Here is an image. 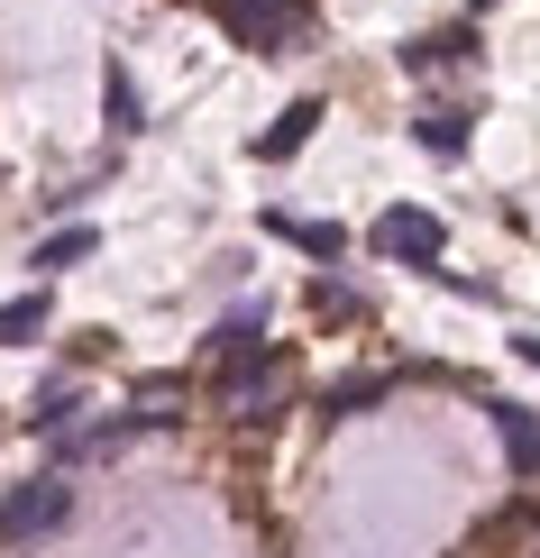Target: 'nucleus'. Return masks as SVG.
Wrapping results in <instances>:
<instances>
[{
	"instance_id": "20e7f679",
	"label": "nucleus",
	"mask_w": 540,
	"mask_h": 558,
	"mask_svg": "<svg viewBox=\"0 0 540 558\" xmlns=\"http://www.w3.org/2000/svg\"><path fill=\"white\" fill-rule=\"evenodd\" d=\"M266 229H275V239H293L302 257H339V247H348V229H339V220H293V211H266Z\"/></svg>"
},
{
	"instance_id": "9d476101",
	"label": "nucleus",
	"mask_w": 540,
	"mask_h": 558,
	"mask_svg": "<svg viewBox=\"0 0 540 558\" xmlns=\"http://www.w3.org/2000/svg\"><path fill=\"white\" fill-rule=\"evenodd\" d=\"M385 393H394V376H348V385H331L321 412H367V403H385Z\"/></svg>"
},
{
	"instance_id": "0eeeda50",
	"label": "nucleus",
	"mask_w": 540,
	"mask_h": 558,
	"mask_svg": "<svg viewBox=\"0 0 540 558\" xmlns=\"http://www.w3.org/2000/svg\"><path fill=\"white\" fill-rule=\"evenodd\" d=\"M467 56H477V37H467V28H431V37H412V46H404L412 74H431V64H467Z\"/></svg>"
},
{
	"instance_id": "f257e3e1",
	"label": "nucleus",
	"mask_w": 540,
	"mask_h": 558,
	"mask_svg": "<svg viewBox=\"0 0 540 558\" xmlns=\"http://www.w3.org/2000/svg\"><path fill=\"white\" fill-rule=\"evenodd\" d=\"M64 513H74V485L64 476H28L0 495V541H37V531H56Z\"/></svg>"
},
{
	"instance_id": "6e6552de",
	"label": "nucleus",
	"mask_w": 540,
	"mask_h": 558,
	"mask_svg": "<svg viewBox=\"0 0 540 558\" xmlns=\"http://www.w3.org/2000/svg\"><path fill=\"white\" fill-rule=\"evenodd\" d=\"M101 110H110V129H147V101H137V83H129V64H110V74H101Z\"/></svg>"
},
{
	"instance_id": "9b49d317",
	"label": "nucleus",
	"mask_w": 540,
	"mask_h": 558,
	"mask_svg": "<svg viewBox=\"0 0 540 558\" xmlns=\"http://www.w3.org/2000/svg\"><path fill=\"white\" fill-rule=\"evenodd\" d=\"M46 330V293H19V302H0V339H37Z\"/></svg>"
},
{
	"instance_id": "423d86ee",
	"label": "nucleus",
	"mask_w": 540,
	"mask_h": 558,
	"mask_svg": "<svg viewBox=\"0 0 540 558\" xmlns=\"http://www.w3.org/2000/svg\"><path fill=\"white\" fill-rule=\"evenodd\" d=\"M312 129H321V101H293L285 120H275L266 137H256V156H266V166H285V156H293V147H302V137H312Z\"/></svg>"
},
{
	"instance_id": "4468645a",
	"label": "nucleus",
	"mask_w": 540,
	"mask_h": 558,
	"mask_svg": "<svg viewBox=\"0 0 540 558\" xmlns=\"http://www.w3.org/2000/svg\"><path fill=\"white\" fill-rule=\"evenodd\" d=\"M477 10H485V0H477Z\"/></svg>"
},
{
	"instance_id": "ddd939ff",
	"label": "nucleus",
	"mask_w": 540,
	"mask_h": 558,
	"mask_svg": "<svg viewBox=\"0 0 540 558\" xmlns=\"http://www.w3.org/2000/svg\"><path fill=\"white\" fill-rule=\"evenodd\" d=\"M513 348H523V357H531V366H540V339H513Z\"/></svg>"
},
{
	"instance_id": "1a4fd4ad",
	"label": "nucleus",
	"mask_w": 540,
	"mask_h": 558,
	"mask_svg": "<svg viewBox=\"0 0 540 558\" xmlns=\"http://www.w3.org/2000/svg\"><path fill=\"white\" fill-rule=\"evenodd\" d=\"M92 247H101V239L74 220V229H56V239H37V257H28V266H37V275H64V266H83Z\"/></svg>"
},
{
	"instance_id": "f8f14e48",
	"label": "nucleus",
	"mask_w": 540,
	"mask_h": 558,
	"mask_svg": "<svg viewBox=\"0 0 540 558\" xmlns=\"http://www.w3.org/2000/svg\"><path fill=\"white\" fill-rule=\"evenodd\" d=\"M28 422H37V430H64V422H74V385H46V393H37V412H28Z\"/></svg>"
},
{
	"instance_id": "f03ea898",
	"label": "nucleus",
	"mask_w": 540,
	"mask_h": 558,
	"mask_svg": "<svg viewBox=\"0 0 540 558\" xmlns=\"http://www.w3.org/2000/svg\"><path fill=\"white\" fill-rule=\"evenodd\" d=\"M367 247L375 257H394V266H440V247H449V229H440L431 211H412V202H394L385 220L367 229Z\"/></svg>"
},
{
	"instance_id": "39448f33",
	"label": "nucleus",
	"mask_w": 540,
	"mask_h": 558,
	"mask_svg": "<svg viewBox=\"0 0 540 558\" xmlns=\"http://www.w3.org/2000/svg\"><path fill=\"white\" fill-rule=\"evenodd\" d=\"M412 137H421L431 156H467V110H458V101H431V110L412 120Z\"/></svg>"
},
{
	"instance_id": "7ed1b4c3",
	"label": "nucleus",
	"mask_w": 540,
	"mask_h": 558,
	"mask_svg": "<svg viewBox=\"0 0 540 558\" xmlns=\"http://www.w3.org/2000/svg\"><path fill=\"white\" fill-rule=\"evenodd\" d=\"M495 439H504V468L531 485L540 476V422H531L523 403H504V393H495Z\"/></svg>"
}]
</instances>
